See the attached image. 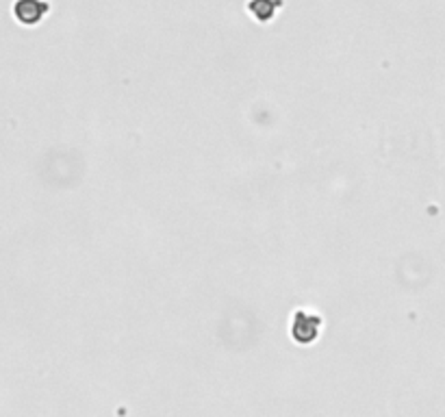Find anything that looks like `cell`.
Listing matches in <instances>:
<instances>
[{
    "mask_svg": "<svg viewBox=\"0 0 445 417\" xmlns=\"http://www.w3.org/2000/svg\"><path fill=\"white\" fill-rule=\"evenodd\" d=\"M278 0H252L250 3V11L254 13L256 20H272V16L278 11Z\"/></svg>",
    "mask_w": 445,
    "mask_h": 417,
    "instance_id": "3",
    "label": "cell"
},
{
    "mask_svg": "<svg viewBox=\"0 0 445 417\" xmlns=\"http://www.w3.org/2000/svg\"><path fill=\"white\" fill-rule=\"evenodd\" d=\"M322 320L313 313L298 311V315L291 322V337L298 341V344H313L317 332H319Z\"/></svg>",
    "mask_w": 445,
    "mask_h": 417,
    "instance_id": "1",
    "label": "cell"
},
{
    "mask_svg": "<svg viewBox=\"0 0 445 417\" xmlns=\"http://www.w3.org/2000/svg\"><path fill=\"white\" fill-rule=\"evenodd\" d=\"M46 13H48V5L44 0H18L16 5V16L24 24H37L40 20H44Z\"/></svg>",
    "mask_w": 445,
    "mask_h": 417,
    "instance_id": "2",
    "label": "cell"
}]
</instances>
